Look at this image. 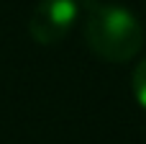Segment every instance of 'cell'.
<instances>
[{
	"label": "cell",
	"instance_id": "6da1fadb",
	"mask_svg": "<svg viewBox=\"0 0 146 144\" xmlns=\"http://www.w3.org/2000/svg\"><path fill=\"white\" fill-rule=\"evenodd\" d=\"M87 46L105 62H128L144 46V26L121 5L92 3L85 23Z\"/></svg>",
	"mask_w": 146,
	"mask_h": 144
},
{
	"label": "cell",
	"instance_id": "7a4b0ae2",
	"mask_svg": "<svg viewBox=\"0 0 146 144\" xmlns=\"http://www.w3.org/2000/svg\"><path fill=\"white\" fill-rule=\"evenodd\" d=\"M77 13H80L77 0H41L31 13L28 33L41 46L59 44L74 26Z\"/></svg>",
	"mask_w": 146,
	"mask_h": 144
},
{
	"label": "cell",
	"instance_id": "3957f363",
	"mask_svg": "<svg viewBox=\"0 0 146 144\" xmlns=\"http://www.w3.org/2000/svg\"><path fill=\"white\" fill-rule=\"evenodd\" d=\"M131 90H133L136 103L146 111V57L133 67V75H131Z\"/></svg>",
	"mask_w": 146,
	"mask_h": 144
}]
</instances>
